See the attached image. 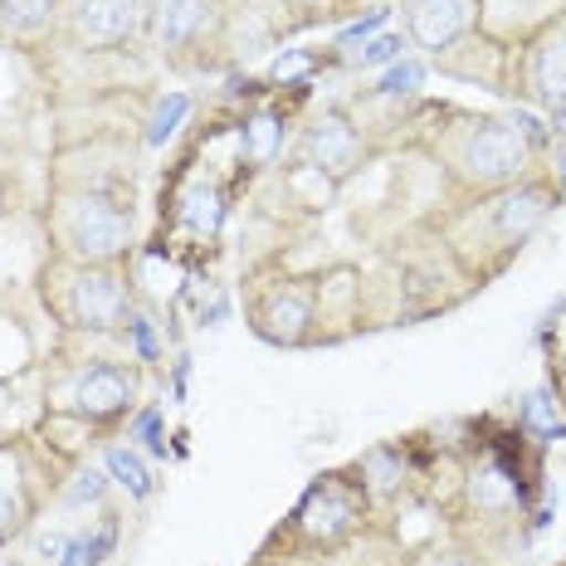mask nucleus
<instances>
[{"label": "nucleus", "mask_w": 566, "mask_h": 566, "mask_svg": "<svg viewBox=\"0 0 566 566\" xmlns=\"http://www.w3.org/2000/svg\"><path fill=\"white\" fill-rule=\"evenodd\" d=\"M64 0H0V34L6 40H40L59 30Z\"/></svg>", "instance_id": "nucleus-13"}, {"label": "nucleus", "mask_w": 566, "mask_h": 566, "mask_svg": "<svg viewBox=\"0 0 566 566\" xmlns=\"http://www.w3.org/2000/svg\"><path fill=\"white\" fill-rule=\"evenodd\" d=\"M367 157H371V137L361 133V123L347 108H323L303 127L298 151H293V161L317 171L327 186L352 181V176L367 167Z\"/></svg>", "instance_id": "nucleus-6"}, {"label": "nucleus", "mask_w": 566, "mask_h": 566, "mask_svg": "<svg viewBox=\"0 0 566 566\" xmlns=\"http://www.w3.org/2000/svg\"><path fill=\"white\" fill-rule=\"evenodd\" d=\"M181 113H186V98H181V93H171V98L157 108V117H151L147 142H167V137L176 133V123H181Z\"/></svg>", "instance_id": "nucleus-18"}, {"label": "nucleus", "mask_w": 566, "mask_h": 566, "mask_svg": "<svg viewBox=\"0 0 566 566\" xmlns=\"http://www.w3.org/2000/svg\"><path fill=\"white\" fill-rule=\"evenodd\" d=\"M434 566H483V562H479V557H469V552H444V557L434 562Z\"/></svg>", "instance_id": "nucleus-22"}, {"label": "nucleus", "mask_w": 566, "mask_h": 566, "mask_svg": "<svg viewBox=\"0 0 566 566\" xmlns=\"http://www.w3.org/2000/svg\"><path fill=\"white\" fill-rule=\"evenodd\" d=\"M142 396V371L133 361H88L69 386V410L93 424L123 420Z\"/></svg>", "instance_id": "nucleus-10"}, {"label": "nucleus", "mask_w": 566, "mask_h": 566, "mask_svg": "<svg viewBox=\"0 0 566 566\" xmlns=\"http://www.w3.org/2000/svg\"><path fill=\"white\" fill-rule=\"evenodd\" d=\"M313 313H317L313 279H279L269 289H259L250 303L254 333L264 342H274V347H303L313 333Z\"/></svg>", "instance_id": "nucleus-9"}, {"label": "nucleus", "mask_w": 566, "mask_h": 566, "mask_svg": "<svg viewBox=\"0 0 566 566\" xmlns=\"http://www.w3.org/2000/svg\"><path fill=\"white\" fill-rule=\"evenodd\" d=\"M50 234L59 259L74 264H123L137 240L133 200L117 186H59L50 206Z\"/></svg>", "instance_id": "nucleus-3"}, {"label": "nucleus", "mask_w": 566, "mask_h": 566, "mask_svg": "<svg viewBox=\"0 0 566 566\" xmlns=\"http://www.w3.org/2000/svg\"><path fill=\"white\" fill-rule=\"evenodd\" d=\"M537 151H542L537 123L499 113H444V127H434L430 137V157L440 161L444 186L459 200L503 191V186L533 176Z\"/></svg>", "instance_id": "nucleus-1"}, {"label": "nucleus", "mask_w": 566, "mask_h": 566, "mask_svg": "<svg viewBox=\"0 0 566 566\" xmlns=\"http://www.w3.org/2000/svg\"><path fill=\"white\" fill-rule=\"evenodd\" d=\"M108 474L123 483V489L133 493V499H147V493H151V469L142 464V454H137V450H123V444H117V450L108 454Z\"/></svg>", "instance_id": "nucleus-14"}, {"label": "nucleus", "mask_w": 566, "mask_h": 566, "mask_svg": "<svg viewBox=\"0 0 566 566\" xmlns=\"http://www.w3.org/2000/svg\"><path fill=\"white\" fill-rule=\"evenodd\" d=\"M230 0H147L142 40L176 69H206L210 50H226Z\"/></svg>", "instance_id": "nucleus-5"}, {"label": "nucleus", "mask_w": 566, "mask_h": 566, "mask_svg": "<svg viewBox=\"0 0 566 566\" xmlns=\"http://www.w3.org/2000/svg\"><path fill=\"white\" fill-rule=\"evenodd\" d=\"M400 50H406V34H381V40H371L367 50H361V69L367 64H391V59H400Z\"/></svg>", "instance_id": "nucleus-19"}, {"label": "nucleus", "mask_w": 566, "mask_h": 566, "mask_svg": "<svg viewBox=\"0 0 566 566\" xmlns=\"http://www.w3.org/2000/svg\"><path fill=\"white\" fill-rule=\"evenodd\" d=\"M347 6H352V10H357V6H376V10H381L386 0H347Z\"/></svg>", "instance_id": "nucleus-23"}, {"label": "nucleus", "mask_w": 566, "mask_h": 566, "mask_svg": "<svg viewBox=\"0 0 566 566\" xmlns=\"http://www.w3.org/2000/svg\"><path fill=\"white\" fill-rule=\"evenodd\" d=\"M44 303L74 333L108 337L133 327V279H127L123 264H74V259H59L54 274H44Z\"/></svg>", "instance_id": "nucleus-4"}, {"label": "nucleus", "mask_w": 566, "mask_h": 566, "mask_svg": "<svg viewBox=\"0 0 566 566\" xmlns=\"http://www.w3.org/2000/svg\"><path fill=\"white\" fill-rule=\"evenodd\" d=\"M108 489H113V474H103V469H84L74 483H69V503H103L108 499Z\"/></svg>", "instance_id": "nucleus-16"}, {"label": "nucleus", "mask_w": 566, "mask_h": 566, "mask_svg": "<svg viewBox=\"0 0 566 566\" xmlns=\"http://www.w3.org/2000/svg\"><path fill=\"white\" fill-rule=\"evenodd\" d=\"M420 78H424V69L416 64V59H406V64H396L371 93H381V98H410V93L420 88Z\"/></svg>", "instance_id": "nucleus-15"}, {"label": "nucleus", "mask_w": 566, "mask_h": 566, "mask_svg": "<svg viewBox=\"0 0 566 566\" xmlns=\"http://www.w3.org/2000/svg\"><path fill=\"white\" fill-rule=\"evenodd\" d=\"M523 416H527V424H533V430H542L552 440V434H566V424H562V416L557 410H552V400L547 396H527V406H523Z\"/></svg>", "instance_id": "nucleus-17"}, {"label": "nucleus", "mask_w": 566, "mask_h": 566, "mask_svg": "<svg viewBox=\"0 0 566 566\" xmlns=\"http://www.w3.org/2000/svg\"><path fill=\"white\" fill-rule=\"evenodd\" d=\"M517 98L537 103L552 117H566V15H552L523 40L513 59V88Z\"/></svg>", "instance_id": "nucleus-7"}, {"label": "nucleus", "mask_w": 566, "mask_h": 566, "mask_svg": "<svg viewBox=\"0 0 566 566\" xmlns=\"http://www.w3.org/2000/svg\"><path fill=\"white\" fill-rule=\"evenodd\" d=\"M274 151V117H259L254 123V157H269Z\"/></svg>", "instance_id": "nucleus-21"}, {"label": "nucleus", "mask_w": 566, "mask_h": 566, "mask_svg": "<svg viewBox=\"0 0 566 566\" xmlns=\"http://www.w3.org/2000/svg\"><path fill=\"white\" fill-rule=\"evenodd\" d=\"M357 517V503L342 493V483H323V489L308 493V503L298 509V527L313 542H337Z\"/></svg>", "instance_id": "nucleus-12"}, {"label": "nucleus", "mask_w": 566, "mask_h": 566, "mask_svg": "<svg viewBox=\"0 0 566 566\" xmlns=\"http://www.w3.org/2000/svg\"><path fill=\"white\" fill-rule=\"evenodd\" d=\"M562 200V186L552 176H523V181L503 186V191L459 200V210L444 220V244L469 274H499L509 259L537 234V226L552 216Z\"/></svg>", "instance_id": "nucleus-2"}, {"label": "nucleus", "mask_w": 566, "mask_h": 566, "mask_svg": "<svg viewBox=\"0 0 566 566\" xmlns=\"http://www.w3.org/2000/svg\"><path fill=\"white\" fill-rule=\"evenodd\" d=\"M474 20H479V0H400L406 40L420 54H434V59L454 50L459 40H469Z\"/></svg>", "instance_id": "nucleus-11"}, {"label": "nucleus", "mask_w": 566, "mask_h": 566, "mask_svg": "<svg viewBox=\"0 0 566 566\" xmlns=\"http://www.w3.org/2000/svg\"><path fill=\"white\" fill-rule=\"evenodd\" d=\"M147 30V0H64L59 10V34L74 50L108 54L127 50Z\"/></svg>", "instance_id": "nucleus-8"}, {"label": "nucleus", "mask_w": 566, "mask_h": 566, "mask_svg": "<svg viewBox=\"0 0 566 566\" xmlns=\"http://www.w3.org/2000/svg\"><path fill=\"white\" fill-rule=\"evenodd\" d=\"M25 517V503H20V493H10V489H0V533H10V527Z\"/></svg>", "instance_id": "nucleus-20"}]
</instances>
